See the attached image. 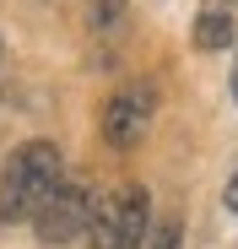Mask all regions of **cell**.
Returning <instances> with one entry per match:
<instances>
[{
	"mask_svg": "<svg viewBox=\"0 0 238 249\" xmlns=\"http://www.w3.org/2000/svg\"><path fill=\"white\" fill-rule=\"evenodd\" d=\"M87 217H92V195H87L82 184H65V179H60L54 195L38 206L27 222H33L38 244H70L76 233H87Z\"/></svg>",
	"mask_w": 238,
	"mask_h": 249,
	"instance_id": "3",
	"label": "cell"
},
{
	"mask_svg": "<svg viewBox=\"0 0 238 249\" xmlns=\"http://www.w3.org/2000/svg\"><path fill=\"white\" fill-rule=\"evenodd\" d=\"M146 124H152V87H125V92H114L108 108H103V141L108 146H136L146 136Z\"/></svg>",
	"mask_w": 238,
	"mask_h": 249,
	"instance_id": "4",
	"label": "cell"
},
{
	"mask_svg": "<svg viewBox=\"0 0 238 249\" xmlns=\"http://www.w3.org/2000/svg\"><path fill=\"white\" fill-rule=\"evenodd\" d=\"M227 92H233V103H238V65H233V76H227Z\"/></svg>",
	"mask_w": 238,
	"mask_h": 249,
	"instance_id": "9",
	"label": "cell"
},
{
	"mask_svg": "<svg viewBox=\"0 0 238 249\" xmlns=\"http://www.w3.org/2000/svg\"><path fill=\"white\" fill-rule=\"evenodd\" d=\"M125 6H130V0H92V22L98 27H114L119 17H125Z\"/></svg>",
	"mask_w": 238,
	"mask_h": 249,
	"instance_id": "7",
	"label": "cell"
},
{
	"mask_svg": "<svg viewBox=\"0 0 238 249\" xmlns=\"http://www.w3.org/2000/svg\"><path fill=\"white\" fill-rule=\"evenodd\" d=\"M146 222H152V195H146L141 184H119V190H108V195L92 206L87 244H92V249H141Z\"/></svg>",
	"mask_w": 238,
	"mask_h": 249,
	"instance_id": "2",
	"label": "cell"
},
{
	"mask_svg": "<svg viewBox=\"0 0 238 249\" xmlns=\"http://www.w3.org/2000/svg\"><path fill=\"white\" fill-rule=\"evenodd\" d=\"M65 179V157L54 141H27L11 152L6 174H0V222H27L38 206L54 195V184Z\"/></svg>",
	"mask_w": 238,
	"mask_h": 249,
	"instance_id": "1",
	"label": "cell"
},
{
	"mask_svg": "<svg viewBox=\"0 0 238 249\" xmlns=\"http://www.w3.org/2000/svg\"><path fill=\"white\" fill-rule=\"evenodd\" d=\"M141 249H184V228L179 222H163V228H152L141 238Z\"/></svg>",
	"mask_w": 238,
	"mask_h": 249,
	"instance_id": "6",
	"label": "cell"
},
{
	"mask_svg": "<svg viewBox=\"0 0 238 249\" xmlns=\"http://www.w3.org/2000/svg\"><path fill=\"white\" fill-rule=\"evenodd\" d=\"M0 54H6V44H0Z\"/></svg>",
	"mask_w": 238,
	"mask_h": 249,
	"instance_id": "10",
	"label": "cell"
},
{
	"mask_svg": "<svg viewBox=\"0 0 238 249\" xmlns=\"http://www.w3.org/2000/svg\"><path fill=\"white\" fill-rule=\"evenodd\" d=\"M233 38H238V27H233L227 11H201V17H195V49L211 54V49H227Z\"/></svg>",
	"mask_w": 238,
	"mask_h": 249,
	"instance_id": "5",
	"label": "cell"
},
{
	"mask_svg": "<svg viewBox=\"0 0 238 249\" xmlns=\"http://www.w3.org/2000/svg\"><path fill=\"white\" fill-rule=\"evenodd\" d=\"M222 206H227V212H233V217H238V174H233V179H227V190H222Z\"/></svg>",
	"mask_w": 238,
	"mask_h": 249,
	"instance_id": "8",
	"label": "cell"
}]
</instances>
